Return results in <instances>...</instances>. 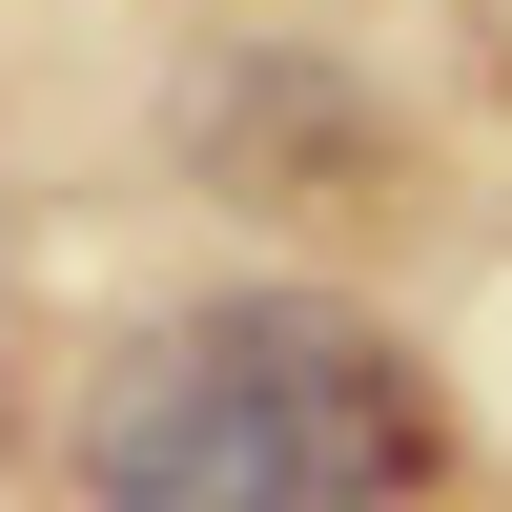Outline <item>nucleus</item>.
I'll return each mask as SVG.
<instances>
[{
  "label": "nucleus",
  "instance_id": "1",
  "mask_svg": "<svg viewBox=\"0 0 512 512\" xmlns=\"http://www.w3.org/2000/svg\"><path fill=\"white\" fill-rule=\"evenodd\" d=\"M431 451H451L431 369L328 287H226L82 390V492L103 512H410Z\"/></svg>",
  "mask_w": 512,
  "mask_h": 512
}]
</instances>
